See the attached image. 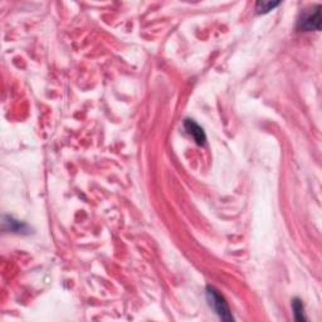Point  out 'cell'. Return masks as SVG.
Here are the masks:
<instances>
[{
	"mask_svg": "<svg viewBox=\"0 0 322 322\" xmlns=\"http://www.w3.org/2000/svg\"><path fill=\"white\" fill-rule=\"evenodd\" d=\"M206 301H208V305L210 306L211 310L218 315V317L223 321H233L234 317H233L232 312H230V308L228 306L227 299L224 298L222 293L217 290L213 286H208L206 287Z\"/></svg>",
	"mask_w": 322,
	"mask_h": 322,
	"instance_id": "cell-1",
	"label": "cell"
},
{
	"mask_svg": "<svg viewBox=\"0 0 322 322\" xmlns=\"http://www.w3.org/2000/svg\"><path fill=\"white\" fill-rule=\"evenodd\" d=\"M297 29L299 32H318L321 30V5L317 4L305 9L297 20Z\"/></svg>",
	"mask_w": 322,
	"mask_h": 322,
	"instance_id": "cell-2",
	"label": "cell"
},
{
	"mask_svg": "<svg viewBox=\"0 0 322 322\" xmlns=\"http://www.w3.org/2000/svg\"><path fill=\"white\" fill-rule=\"evenodd\" d=\"M184 128H185L186 132L194 139V141L197 142L199 146H204L206 142V135L203 127H200L194 120H190V118H186L184 121Z\"/></svg>",
	"mask_w": 322,
	"mask_h": 322,
	"instance_id": "cell-3",
	"label": "cell"
},
{
	"mask_svg": "<svg viewBox=\"0 0 322 322\" xmlns=\"http://www.w3.org/2000/svg\"><path fill=\"white\" fill-rule=\"evenodd\" d=\"M280 4V2H257L255 3V10H257L258 14H266V13H269L274 8L278 7Z\"/></svg>",
	"mask_w": 322,
	"mask_h": 322,
	"instance_id": "cell-6",
	"label": "cell"
},
{
	"mask_svg": "<svg viewBox=\"0 0 322 322\" xmlns=\"http://www.w3.org/2000/svg\"><path fill=\"white\" fill-rule=\"evenodd\" d=\"M4 228H7L8 230L13 233H18V234L29 233V228L24 223L15 220L12 217H4Z\"/></svg>",
	"mask_w": 322,
	"mask_h": 322,
	"instance_id": "cell-4",
	"label": "cell"
},
{
	"mask_svg": "<svg viewBox=\"0 0 322 322\" xmlns=\"http://www.w3.org/2000/svg\"><path fill=\"white\" fill-rule=\"evenodd\" d=\"M292 308L294 312V320L296 321H307L306 315H305V306L301 299L294 298L292 301Z\"/></svg>",
	"mask_w": 322,
	"mask_h": 322,
	"instance_id": "cell-5",
	"label": "cell"
}]
</instances>
